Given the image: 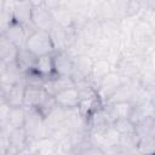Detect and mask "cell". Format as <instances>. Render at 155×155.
I'll return each mask as SVG.
<instances>
[{"instance_id":"6da1fadb","label":"cell","mask_w":155,"mask_h":155,"mask_svg":"<svg viewBox=\"0 0 155 155\" xmlns=\"http://www.w3.org/2000/svg\"><path fill=\"white\" fill-rule=\"evenodd\" d=\"M24 47L28 51H30L35 57L53 54L56 52L51 35H50V31H44V30L33 31L28 36Z\"/></svg>"},{"instance_id":"7a4b0ae2","label":"cell","mask_w":155,"mask_h":155,"mask_svg":"<svg viewBox=\"0 0 155 155\" xmlns=\"http://www.w3.org/2000/svg\"><path fill=\"white\" fill-rule=\"evenodd\" d=\"M33 13H31V24L36 30L51 31V29L57 24L52 10H50L45 1H31Z\"/></svg>"},{"instance_id":"3957f363","label":"cell","mask_w":155,"mask_h":155,"mask_svg":"<svg viewBox=\"0 0 155 155\" xmlns=\"http://www.w3.org/2000/svg\"><path fill=\"white\" fill-rule=\"evenodd\" d=\"M27 109V108H25ZM30 139H39L46 137L45 133V116L35 108L27 109L25 122L23 127Z\"/></svg>"},{"instance_id":"277c9868","label":"cell","mask_w":155,"mask_h":155,"mask_svg":"<svg viewBox=\"0 0 155 155\" xmlns=\"http://www.w3.org/2000/svg\"><path fill=\"white\" fill-rule=\"evenodd\" d=\"M124 81L125 80L114 70L99 81L96 92H97V96L99 97V99L103 102V104L116 92V90L122 85Z\"/></svg>"},{"instance_id":"5b68a950","label":"cell","mask_w":155,"mask_h":155,"mask_svg":"<svg viewBox=\"0 0 155 155\" xmlns=\"http://www.w3.org/2000/svg\"><path fill=\"white\" fill-rule=\"evenodd\" d=\"M93 58L87 53H80L74 57V74L73 80L76 82L87 80L92 74Z\"/></svg>"},{"instance_id":"8992f818","label":"cell","mask_w":155,"mask_h":155,"mask_svg":"<svg viewBox=\"0 0 155 155\" xmlns=\"http://www.w3.org/2000/svg\"><path fill=\"white\" fill-rule=\"evenodd\" d=\"M54 75L73 76L74 74V56L68 51H59L53 53Z\"/></svg>"},{"instance_id":"52a82bcc","label":"cell","mask_w":155,"mask_h":155,"mask_svg":"<svg viewBox=\"0 0 155 155\" xmlns=\"http://www.w3.org/2000/svg\"><path fill=\"white\" fill-rule=\"evenodd\" d=\"M44 90L52 97L58 94L59 92L75 87V81L71 76H59V75H52L51 78H47L44 84Z\"/></svg>"},{"instance_id":"ba28073f","label":"cell","mask_w":155,"mask_h":155,"mask_svg":"<svg viewBox=\"0 0 155 155\" xmlns=\"http://www.w3.org/2000/svg\"><path fill=\"white\" fill-rule=\"evenodd\" d=\"M54 101H56L57 107L62 109H75V108H79L81 97L76 87H70L56 94Z\"/></svg>"},{"instance_id":"9c48e42d","label":"cell","mask_w":155,"mask_h":155,"mask_svg":"<svg viewBox=\"0 0 155 155\" xmlns=\"http://www.w3.org/2000/svg\"><path fill=\"white\" fill-rule=\"evenodd\" d=\"M0 36H4L10 42L16 45L18 48H22V47L25 46V42H27V39H28V33H27L25 28L22 24L17 23L15 21L5 31H2L0 34Z\"/></svg>"},{"instance_id":"30bf717a","label":"cell","mask_w":155,"mask_h":155,"mask_svg":"<svg viewBox=\"0 0 155 155\" xmlns=\"http://www.w3.org/2000/svg\"><path fill=\"white\" fill-rule=\"evenodd\" d=\"M12 12H13V18L17 23L22 24L23 27L33 25L31 24V13H33L31 1H16V2H13Z\"/></svg>"},{"instance_id":"8fae6325","label":"cell","mask_w":155,"mask_h":155,"mask_svg":"<svg viewBox=\"0 0 155 155\" xmlns=\"http://www.w3.org/2000/svg\"><path fill=\"white\" fill-rule=\"evenodd\" d=\"M153 34H154V29L151 28V25L145 19H142L138 17V19L136 21V23L132 27L130 39L133 42L148 44V40L150 39V36Z\"/></svg>"},{"instance_id":"7c38bea8","label":"cell","mask_w":155,"mask_h":155,"mask_svg":"<svg viewBox=\"0 0 155 155\" xmlns=\"http://www.w3.org/2000/svg\"><path fill=\"white\" fill-rule=\"evenodd\" d=\"M48 96V93L41 86H25L24 94V108H38L44 99Z\"/></svg>"},{"instance_id":"4fadbf2b","label":"cell","mask_w":155,"mask_h":155,"mask_svg":"<svg viewBox=\"0 0 155 155\" xmlns=\"http://www.w3.org/2000/svg\"><path fill=\"white\" fill-rule=\"evenodd\" d=\"M23 81V74L16 65L12 64H0V84L16 85Z\"/></svg>"},{"instance_id":"5bb4252c","label":"cell","mask_w":155,"mask_h":155,"mask_svg":"<svg viewBox=\"0 0 155 155\" xmlns=\"http://www.w3.org/2000/svg\"><path fill=\"white\" fill-rule=\"evenodd\" d=\"M34 150L38 155H58L59 142L53 137H42L35 140Z\"/></svg>"},{"instance_id":"9a60e30c","label":"cell","mask_w":155,"mask_h":155,"mask_svg":"<svg viewBox=\"0 0 155 155\" xmlns=\"http://www.w3.org/2000/svg\"><path fill=\"white\" fill-rule=\"evenodd\" d=\"M24 94H25V84L22 81L13 85L10 88L6 97L0 101H6L11 108H19V107H24Z\"/></svg>"},{"instance_id":"2e32d148","label":"cell","mask_w":155,"mask_h":155,"mask_svg":"<svg viewBox=\"0 0 155 155\" xmlns=\"http://www.w3.org/2000/svg\"><path fill=\"white\" fill-rule=\"evenodd\" d=\"M18 47L10 42L4 36H0V64H12L16 63L18 54Z\"/></svg>"},{"instance_id":"e0dca14e","label":"cell","mask_w":155,"mask_h":155,"mask_svg":"<svg viewBox=\"0 0 155 155\" xmlns=\"http://www.w3.org/2000/svg\"><path fill=\"white\" fill-rule=\"evenodd\" d=\"M36 58L30 51H28L25 47H22L18 50V54L16 58V65L22 71V74H25L30 69H34Z\"/></svg>"},{"instance_id":"ac0fdd59","label":"cell","mask_w":155,"mask_h":155,"mask_svg":"<svg viewBox=\"0 0 155 155\" xmlns=\"http://www.w3.org/2000/svg\"><path fill=\"white\" fill-rule=\"evenodd\" d=\"M8 139L11 145L21 154L24 149L28 148L29 143H30V138L28 137L27 132L24 128H15L11 131V133L8 134Z\"/></svg>"},{"instance_id":"d6986e66","label":"cell","mask_w":155,"mask_h":155,"mask_svg":"<svg viewBox=\"0 0 155 155\" xmlns=\"http://www.w3.org/2000/svg\"><path fill=\"white\" fill-rule=\"evenodd\" d=\"M34 69L41 74L44 78H51L54 75V67H53V54H46L36 58Z\"/></svg>"},{"instance_id":"ffe728a7","label":"cell","mask_w":155,"mask_h":155,"mask_svg":"<svg viewBox=\"0 0 155 155\" xmlns=\"http://www.w3.org/2000/svg\"><path fill=\"white\" fill-rule=\"evenodd\" d=\"M25 114H27V109L24 107L11 108V113H10V116H8V120L6 124H8V126L12 130L23 128L24 122H25Z\"/></svg>"},{"instance_id":"44dd1931","label":"cell","mask_w":155,"mask_h":155,"mask_svg":"<svg viewBox=\"0 0 155 155\" xmlns=\"http://www.w3.org/2000/svg\"><path fill=\"white\" fill-rule=\"evenodd\" d=\"M114 130L120 136H128V134H136L134 131V124L130 120V117H119L113 122Z\"/></svg>"},{"instance_id":"7402d4cb","label":"cell","mask_w":155,"mask_h":155,"mask_svg":"<svg viewBox=\"0 0 155 155\" xmlns=\"http://www.w3.org/2000/svg\"><path fill=\"white\" fill-rule=\"evenodd\" d=\"M136 151L139 155H155V136H148L138 140Z\"/></svg>"},{"instance_id":"603a6c76","label":"cell","mask_w":155,"mask_h":155,"mask_svg":"<svg viewBox=\"0 0 155 155\" xmlns=\"http://www.w3.org/2000/svg\"><path fill=\"white\" fill-rule=\"evenodd\" d=\"M138 137L136 134H128V136H120L119 145L126 150V151H134L138 144Z\"/></svg>"},{"instance_id":"cb8c5ba5","label":"cell","mask_w":155,"mask_h":155,"mask_svg":"<svg viewBox=\"0 0 155 155\" xmlns=\"http://www.w3.org/2000/svg\"><path fill=\"white\" fill-rule=\"evenodd\" d=\"M11 113V107L6 101H0V124H6Z\"/></svg>"},{"instance_id":"d4e9b609","label":"cell","mask_w":155,"mask_h":155,"mask_svg":"<svg viewBox=\"0 0 155 155\" xmlns=\"http://www.w3.org/2000/svg\"><path fill=\"white\" fill-rule=\"evenodd\" d=\"M80 155H105V153L98 148V147H94V145H91L88 149H86L84 153H81Z\"/></svg>"},{"instance_id":"484cf974","label":"cell","mask_w":155,"mask_h":155,"mask_svg":"<svg viewBox=\"0 0 155 155\" xmlns=\"http://www.w3.org/2000/svg\"><path fill=\"white\" fill-rule=\"evenodd\" d=\"M144 91H145V94H147L148 101L153 105H155V85L151 86V87H149V88H147V90H144Z\"/></svg>"},{"instance_id":"4316f807","label":"cell","mask_w":155,"mask_h":155,"mask_svg":"<svg viewBox=\"0 0 155 155\" xmlns=\"http://www.w3.org/2000/svg\"><path fill=\"white\" fill-rule=\"evenodd\" d=\"M148 47H149L150 51H155V31L150 36V39L148 40Z\"/></svg>"},{"instance_id":"83f0119b","label":"cell","mask_w":155,"mask_h":155,"mask_svg":"<svg viewBox=\"0 0 155 155\" xmlns=\"http://www.w3.org/2000/svg\"><path fill=\"white\" fill-rule=\"evenodd\" d=\"M150 136H155V117L153 120V127H151V134Z\"/></svg>"}]
</instances>
